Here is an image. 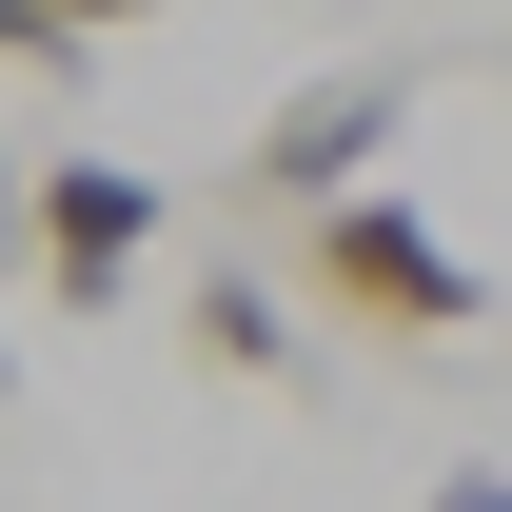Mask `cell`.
I'll list each match as a JSON object with an SVG mask.
<instances>
[{"label":"cell","instance_id":"obj_2","mask_svg":"<svg viewBox=\"0 0 512 512\" xmlns=\"http://www.w3.org/2000/svg\"><path fill=\"white\" fill-rule=\"evenodd\" d=\"M394 119H414V79H394V60H316L296 99H276V119H256V158H237V178L316 217V197H355V178L394 158Z\"/></svg>","mask_w":512,"mask_h":512},{"label":"cell","instance_id":"obj_1","mask_svg":"<svg viewBox=\"0 0 512 512\" xmlns=\"http://www.w3.org/2000/svg\"><path fill=\"white\" fill-rule=\"evenodd\" d=\"M316 296H335V316H375V335H473V316H493V296H473V256H453L394 178L316 197Z\"/></svg>","mask_w":512,"mask_h":512},{"label":"cell","instance_id":"obj_8","mask_svg":"<svg viewBox=\"0 0 512 512\" xmlns=\"http://www.w3.org/2000/svg\"><path fill=\"white\" fill-rule=\"evenodd\" d=\"M0 256H20V158H0Z\"/></svg>","mask_w":512,"mask_h":512},{"label":"cell","instance_id":"obj_6","mask_svg":"<svg viewBox=\"0 0 512 512\" xmlns=\"http://www.w3.org/2000/svg\"><path fill=\"white\" fill-rule=\"evenodd\" d=\"M60 20H79V40H99V20H158V0H60Z\"/></svg>","mask_w":512,"mask_h":512},{"label":"cell","instance_id":"obj_3","mask_svg":"<svg viewBox=\"0 0 512 512\" xmlns=\"http://www.w3.org/2000/svg\"><path fill=\"white\" fill-rule=\"evenodd\" d=\"M20 256L60 276V316H99L138 256H158V178H138V158H40V178H20Z\"/></svg>","mask_w":512,"mask_h":512},{"label":"cell","instance_id":"obj_5","mask_svg":"<svg viewBox=\"0 0 512 512\" xmlns=\"http://www.w3.org/2000/svg\"><path fill=\"white\" fill-rule=\"evenodd\" d=\"M0 60H20V79H79V20H60V0H0Z\"/></svg>","mask_w":512,"mask_h":512},{"label":"cell","instance_id":"obj_9","mask_svg":"<svg viewBox=\"0 0 512 512\" xmlns=\"http://www.w3.org/2000/svg\"><path fill=\"white\" fill-rule=\"evenodd\" d=\"M0 394H20V355H0Z\"/></svg>","mask_w":512,"mask_h":512},{"label":"cell","instance_id":"obj_7","mask_svg":"<svg viewBox=\"0 0 512 512\" xmlns=\"http://www.w3.org/2000/svg\"><path fill=\"white\" fill-rule=\"evenodd\" d=\"M434 512H512V473H473V493H434Z\"/></svg>","mask_w":512,"mask_h":512},{"label":"cell","instance_id":"obj_4","mask_svg":"<svg viewBox=\"0 0 512 512\" xmlns=\"http://www.w3.org/2000/svg\"><path fill=\"white\" fill-rule=\"evenodd\" d=\"M197 355H217V375H296V316H276L256 276H217V296H197Z\"/></svg>","mask_w":512,"mask_h":512}]
</instances>
